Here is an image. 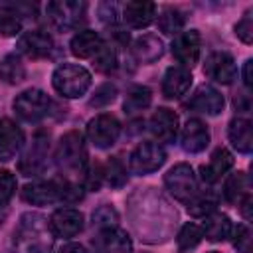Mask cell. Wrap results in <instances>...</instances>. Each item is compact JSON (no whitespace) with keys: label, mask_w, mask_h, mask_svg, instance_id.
Wrapping results in <instances>:
<instances>
[{"label":"cell","mask_w":253,"mask_h":253,"mask_svg":"<svg viewBox=\"0 0 253 253\" xmlns=\"http://www.w3.org/2000/svg\"><path fill=\"white\" fill-rule=\"evenodd\" d=\"M204 237L217 243V241H225L229 235H231V221L225 213L221 211H211L210 215H206V221H204Z\"/></svg>","instance_id":"cell-26"},{"label":"cell","mask_w":253,"mask_h":253,"mask_svg":"<svg viewBox=\"0 0 253 253\" xmlns=\"http://www.w3.org/2000/svg\"><path fill=\"white\" fill-rule=\"evenodd\" d=\"M184 22H186L184 14L178 8H172V6L164 8L158 16V28H160V32H164L168 36H178L180 30L184 28Z\"/></svg>","instance_id":"cell-30"},{"label":"cell","mask_w":253,"mask_h":253,"mask_svg":"<svg viewBox=\"0 0 253 253\" xmlns=\"http://www.w3.org/2000/svg\"><path fill=\"white\" fill-rule=\"evenodd\" d=\"M55 164L63 174H83L87 166V148L79 130H69L59 138L55 148Z\"/></svg>","instance_id":"cell-2"},{"label":"cell","mask_w":253,"mask_h":253,"mask_svg":"<svg viewBox=\"0 0 253 253\" xmlns=\"http://www.w3.org/2000/svg\"><path fill=\"white\" fill-rule=\"evenodd\" d=\"M26 79V67L16 53H8L0 59V81L6 85H18Z\"/></svg>","instance_id":"cell-27"},{"label":"cell","mask_w":253,"mask_h":253,"mask_svg":"<svg viewBox=\"0 0 253 253\" xmlns=\"http://www.w3.org/2000/svg\"><path fill=\"white\" fill-rule=\"evenodd\" d=\"M231 166H233V156H231V152H229L227 148L219 146V148H215V150L211 152L210 162L200 168V176H202V180H204L206 184H213V182H217Z\"/></svg>","instance_id":"cell-21"},{"label":"cell","mask_w":253,"mask_h":253,"mask_svg":"<svg viewBox=\"0 0 253 253\" xmlns=\"http://www.w3.org/2000/svg\"><path fill=\"white\" fill-rule=\"evenodd\" d=\"M233 247L239 253H251V229L247 225H237L235 229V239H233Z\"/></svg>","instance_id":"cell-40"},{"label":"cell","mask_w":253,"mask_h":253,"mask_svg":"<svg viewBox=\"0 0 253 253\" xmlns=\"http://www.w3.org/2000/svg\"><path fill=\"white\" fill-rule=\"evenodd\" d=\"M45 12H47V18L51 20V24L55 28L73 30L85 20L87 4L77 2V0H55V2L47 4Z\"/></svg>","instance_id":"cell-7"},{"label":"cell","mask_w":253,"mask_h":253,"mask_svg":"<svg viewBox=\"0 0 253 253\" xmlns=\"http://www.w3.org/2000/svg\"><path fill=\"white\" fill-rule=\"evenodd\" d=\"M22 32V16L16 6H0V36L12 38Z\"/></svg>","instance_id":"cell-28"},{"label":"cell","mask_w":253,"mask_h":253,"mask_svg":"<svg viewBox=\"0 0 253 253\" xmlns=\"http://www.w3.org/2000/svg\"><path fill=\"white\" fill-rule=\"evenodd\" d=\"M243 83L245 87H251L253 83V59H247L243 65Z\"/></svg>","instance_id":"cell-45"},{"label":"cell","mask_w":253,"mask_h":253,"mask_svg":"<svg viewBox=\"0 0 253 253\" xmlns=\"http://www.w3.org/2000/svg\"><path fill=\"white\" fill-rule=\"evenodd\" d=\"M51 83H53V89L59 95H63L67 99H77V97H83L89 91L91 73L83 65L63 63L53 71Z\"/></svg>","instance_id":"cell-3"},{"label":"cell","mask_w":253,"mask_h":253,"mask_svg":"<svg viewBox=\"0 0 253 253\" xmlns=\"http://www.w3.org/2000/svg\"><path fill=\"white\" fill-rule=\"evenodd\" d=\"M93 65L97 71H103V73H109L117 67V51L109 45L103 43V47L97 51V55L93 57Z\"/></svg>","instance_id":"cell-36"},{"label":"cell","mask_w":253,"mask_h":253,"mask_svg":"<svg viewBox=\"0 0 253 253\" xmlns=\"http://www.w3.org/2000/svg\"><path fill=\"white\" fill-rule=\"evenodd\" d=\"M99 18L105 24H115L119 20V8L115 2H103L99 4Z\"/></svg>","instance_id":"cell-42"},{"label":"cell","mask_w":253,"mask_h":253,"mask_svg":"<svg viewBox=\"0 0 253 253\" xmlns=\"http://www.w3.org/2000/svg\"><path fill=\"white\" fill-rule=\"evenodd\" d=\"M150 101H152V91L144 85H134L128 89L123 109H125V113H138V111L146 109L150 105Z\"/></svg>","instance_id":"cell-29"},{"label":"cell","mask_w":253,"mask_h":253,"mask_svg":"<svg viewBox=\"0 0 253 253\" xmlns=\"http://www.w3.org/2000/svg\"><path fill=\"white\" fill-rule=\"evenodd\" d=\"M22 198L32 206H47L55 202H75L81 198V188L59 182V180H40L24 186Z\"/></svg>","instance_id":"cell-1"},{"label":"cell","mask_w":253,"mask_h":253,"mask_svg":"<svg viewBox=\"0 0 253 253\" xmlns=\"http://www.w3.org/2000/svg\"><path fill=\"white\" fill-rule=\"evenodd\" d=\"M164 184H166V190L180 202H190L196 194H198V180H196V174L192 170L190 164L186 162H180L176 166H172L166 176H164Z\"/></svg>","instance_id":"cell-6"},{"label":"cell","mask_w":253,"mask_h":253,"mask_svg":"<svg viewBox=\"0 0 253 253\" xmlns=\"http://www.w3.org/2000/svg\"><path fill=\"white\" fill-rule=\"evenodd\" d=\"M210 144V130L200 119H190L182 128V148L190 154L202 152Z\"/></svg>","instance_id":"cell-19"},{"label":"cell","mask_w":253,"mask_h":253,"mask_svg":"<svg viewBox=\"0 0 253 253\" xmlns=\"http://www.w3.org/2000/svg\"><path fill=\"white\" fill-rule=\"evenodd\" d=\"M247 188H249L247 176H245L243 172H235V174H231V176L225 180L223 196H225L227 202H239V200L247 194Z\"/></svg>","instance_id":"cell-31"},{"label":"cell","mask_w":253,"mask_h":253,"mask_svg":"<svg viewBox=\"0 0 253 253\" xmlns=\"http://www.w3.org/2000/svg\"><path fill=\"white\" fill-rule=\"evenodd\" d=\"M18 53L30 57V59H42V57H47L53 49V40L47 32H42V30H30L26 34L20 36L18 43Z\"/></svg>","instance_id":"cell-14"},{"label":"cell","mask_w":253,"mask_h":253,"mask_svg":"<svg viewBox=\"0 0 253 253\" xmlns=\"http://www.w3.org/2000/svg\"><path fill=\"white\" fill-rule=\"evenodd\" d=\"M192 85V73L190 69H184L180 65L168 67L162 79V93L166 99H180L190 91Z\"/></svg>","instance_id":"cell-18"},{"label":"cell","mask_w":253,"mask_h":253,"mask_svg":"<svg viewBox=\"0 0 253 253\" xmlns=\"http://www.w3.org/2000/svg\"><path fill=\"white\" fill-rule=\"evenodd\" d=\"M103 47V40L97 32L93 30H83V32H77L73 38H71V43H69V49L75 57L79 59H89V57H95L97 51Z\"/></svg>","instance_id":"cell-24"},{"label":"cell","mask_w":253,"mask_h":253,"mask_svg":"<svg viewBox=\"0 0 253 253\" xmlns=\"http://www.w3.org/2000/svg\"><path fill=\"white\" fill-rule=\"evenodd\" d=\"M235 36L243 43H251L253 42V18H251V10H247L245 16L235 24Z\"/></svg>","instance_id":"cell-39"},{"label":"cell","mask_w":253,"mask_h":253,"mask_svg":"<svg viewBox=\"0 0 253 253\" xmlns=\"http://www.w3.org/2000/svg\"><path fill=\"white\" fill-rule=\"evenodd\" d=\"M103 176L111 188H123L126 184V170L117 158H109V162L103 168Z\"/></svg>","instance_id":"cell-34"},{"label":"cell","mask_w":253,"mask_h":253,"mask_svg":"<svg viewBox=\"0 0 253 253\" xmlns=\"http://www.w3.org/2000/svg\"><path fill=\"white\" fill-rule=\"evenodd\" d=\"M117 223H119V213L113 206H101L93 211V225H97L99 229L117 227Z\"/></svg>","instance_id":"cell-35"},{"label":"cell","mask_w":253,"mask_h":253,"mask_svg":"<svg viewBox=\"0 0 253 253\" xmlns=\"http://www.w3.org/2000/svg\"><path fill=\"white\" fill-rule=\"evenodd\" d=\"M47 154H49V132L38 130L32 138L30 148L26 150L24 158L18 164L20 172L24 176H40L47 166Z\"/></svg>","instance_id":"cell-8"},{"label":"cell","mask_w":253,"mask_h":253,"mask_svg":"<svg viewBox=\"0 0 253 253\" xmlns=\"http://www.w3.org/2000/svg\"><path fill=\"white\" fill-rule=\"evenodd\" d=\"M210 253H219V251H210Z\"/></svg>","instance_id":"cell-47"},{"label":"cell","mask_w":253,"mask_h":253,"mask_svg":"<svg viewBox=\"0 0 253 253\" xmlns=\"http://www.w3.org/2000/svg\"><path fill=\"white\" fill-rule=\"evenodd\" d=\"M103 180H105V176H103V166L101 164H93L89 168V172L85 174V186L89 190H99Z\"/></svg>","instance_id":"cell-41"},{"label":"cell","mask_w":253,"mask_h":253,"mask_svg":"<svg viewBox=\"0 0 253 253\" xmlns=\"http://www.w3.org/2000/svg\"><path fill=\"white\" fill-rule=\"evenodd\" d=\"M200 51H202V38L198 30L180 32L172 42V55L178 59L180 67L184 69H192L198 63Z\"/></svg>","instance_id":"cell-11"},{"label":"cell","mask_w":253,"mask_h":253,"mask_svg":"<svg viewBox=\"0 0 253 253\" xmlns=\"http://www.w3.org/2000/svg\"><path fill=\"white\" fill-rule=\"evenodd\" d=\"M202 239H204V231H202V227H200V225H196V223H186V225L180 229L178 237H176L180 251L194 249Z\"/></svg>","instance_id":"cell-33"},{"label":"cell","mask_w":253,"mask_h":253,"mask_svg":"<svg viewBox=\"0 0 253 253\" xmlns=\"http://www.w3.org/2000/svg\"><path fill=\"white\" fill-rule=\"evenodd\" d=\"M115 97H117V87L111 85V83H103L101 87L95 89V95L91 97L89 105L95 107V109H99V107H107L109 103L115 101Z\"/></svg>","instance_id":"cell-37"},{"label":"cell","mask_w":253,"mask_h":253,"mask_svg":"<svg viewBox=\"0 0 253 253\" xmlns=\"http://www.w3.org/2000/svg\"><path fill=\"white\" fill-rule=\"evenodd\" d=\"M237 204H239V210H241V215L245 217V221H251V217H253V215H251V208H253V206H251V204H253L251 194L247 192V194H245Z\"/></svg>","instance_id":"cell-43"},{"label":"cell","mask_w":253,"mask_h":253,"mask_svg":"<svg viewBox=\"0 0 253 253\" xmlns=\"http://www.w3.org/2000/svg\"><path fill=\"white\" fill-rule=\"evenodd\" d=\"M150 132L160 142H172L178 132V115L172 109L160 107L150 119Z\"/></svg>","instance_id":"cell-20"},{"label":"cell","mask_w":253,"mask_h":253,"mask_svg":"<svg viewBox=\"0 0 253 253\" xmlns=\"http://www.w3.org/2000/svg\"><path fill=\"white\" fill-rule=\"evenodd\" d=\"M204 73L210 79H213V81H217L221 85H229L237 77V65H235V59L231 57V53L213 51V53H210L206 57Z\"/></svg>","instance_id":"cell-12"},{"label":"cell","mask_w":253,"mask_h":253,"mask_svg":"<svg viewBox=\"0 0 253 253\" xmlns=\"http://www.w3.org/2000/svg\"><path fill=\"white\" fill-rule=\"evenodd\" d=\"M227 136H229V142L233 144V148H237V152L241 154H249L251 148H253V130H251V123L247 119H233L229 123V128H227Z\"/></svg>","instance_id":"cell-25"},{"label":"cell","mask_w":253,"mask_h":253,"mask_svg":"<svg viewBox=\"0 0 253 253\" xmlns=\"http://www.w3.org/2000/svg\"><path fill=\"white\" fill-rule=\"evenodd\" d=\"M164 53V42L154 34H144L134 40L132 43V55L140 63H154Z\"/></svg>","instance_id":"cell-23"},{"label":"cell","mask_w":253,"mask_h":253,"mask_svg":"<svg viewBox=\"0 0 253 253\" xmlns=\"http://www.w3.org/2000/svg\"><path fill=\"white\" fill-rule=\"evenodd\" d=\"M22 146H24L22 128L10 119H0V160L8 162L16 158Z\"/></svg>","instance_id":"cell-17"},{"label":"cell","mask_w":253,"mask_h":253,"mask_svg":"<svg viewBox=\"0 0 253 253\" xmlns=\"http://www.w3.org/2000/svg\"><path fill=\"white\" fill-rule=\"evenodd\" d=\"M215 206H217V200L208 192V194H196L190 202H188V213L194 215V217H206L210 215L211 211H215Z\"/></svg>","instance_id":"cell-32"},{"label":"cell","mask_w":253,"mask_h":253,"mask_svg":"<svg viewBox=\"0 0 253 253\" xmlns=\"http://www.w3.org/2000/svg\"><path fill=\"white\" fill-rule=\"evenodd\" d=\"M16 239L26 253H45L49 249V239H47V225L43 223V217L36 213L24 215Z\"/></svg>","instance_id":"cell-4"},{"label":"cell","mask_w":253,"mask_h":253,"mask_svg":"<svg viewBox=\"0 0 253 253\" xmlns=\"http://www.w3.org/2000/svg\"><path fill=\"white\" fill-rule=\"evenodd\" d=\"M49 229L57 237H73L83 229V213L75 208H59L49 217Z\"/></svg>","instance_id":"cell-15"},{"label":"cell","mask_w":253,"mask_h":253,"mask_svg":"<svg viewBox=\"0 0 253 253\" xmlns=\"http://www.w3.org/2000/svg\"><path fill=\"white\" fill-rule=\"evenodd\" d=\"M12 107H14L16 115L22 121H26V123H38V121H42L49 113L51 101H49V97L42 89H26V91H22L14 99Z\"/></svg>","instance_id":"cell-5"},{"label":"cell","mask_w":253,"mask_h":253,"mask_svg":"<svg viewBox=\"0 0 253 253\" xmlns=\"http://www.w3.org/2000/svg\"><path fill=\"white\" fill-rule=\"evenodd\" d=\"M154 16H156V4L152 2L132 0L126 2L123 8V18L130 28H146L154 22Z\"/></svg>","instance_id":"cell-22"},{"label":"cell","mask_w":253,"mask_h":253,"mask_svg":"<svg viewBox=\"0 0 253 253\" xmlns=\"http://www.w3.org/2000/svg\"><path fill=\"white\" fill-rule=\"evenodd\" d=\"M233 105H235V109H237L239 113H247V111L251 109V99H249V95L239 93V95H235Z\"/></svg>","instance_id":"cell-44"},{"label":"cell","mask_w":253,"mask_h":253,"mask_svg":"<svg viewBox=\"0 0 253 253\" xmlns=\"http://www.w3.org/2000/svg\"><path fill=\"white\" fill-rule=\"evenodd\" d=\"M119 134H121V123L117 121V117H113L109 113L97 115L95 119H91L87 123V136L97 148L113 146L117 142Z\"/></svg>","instance_id":"cell-10"},{"label":"cell","mask_w":253,"mask_h":253,"mask_svg":"<svg viewBox=\"0 0 253 253\" xmlns=\"http://www.w3.org/2000/svg\"><path fill=\"white\" fill-rule=\"evenodd\" d=\"M166 162V152L164 148L158 144V142H152V140H144L140 142L132 152H130V170L134 174H150V172H156L162 164Z\"/></svg>","instance_id":"cell-9"},{"label":"cell","mask_w":253,"mask_h":253,"mask_svg":"<svg viewBox=\"0 0 253 253\" xmlns=\"http://www.w3.org/2000/svg\"><path fill=\"white\" fill-rule=\"evenodd\" d=\"M16 192V178L8 170H0V206H4Z\"/></svg>","instance_id":"cell-38"},{"label":"cell","mask_w":253,"mask_h":253,"mask_svg":"<svg viewBox=\"0 0 253 253\" xmlns=\"http://www.w3.org/2000/svg\"><path fill=\"white\" fill-rule=\"evenodd\" d=\"M93 253H132V241L119 227L99 229L93 239Z\"/></svg>","instance_id":"cell-13"},{"label":"cell","mask_w":253,"mask_h":253,"mask_svg":"<svg viewBox=\"0 0 253 253\" xmlns=\"http://www.w3.org/2000/svg\"><path fill=\"white\" fill-rule=\"evenodd\" d=\"M57 253H87V249L83 245H79V243H67Z\"/></svg>","instance_id":"cell-46"},{"label":"cell","mask_w":253,"mask_h":253,"mask_svg":"<svg viewBox=\"0 0 253 253\" xmlns=\"http://www.w3.org/2000/svg\"><path fill=\"white\" fill-rule=\"evenodd\" d=\"M223 103H225L223 95L215 87L200 85L190 97V101L186 103V107L196 113H204V115H219L223 111Z\"/></svg>","instance_id":"cell-16"}]
</instances>
